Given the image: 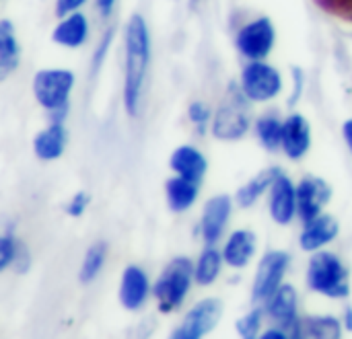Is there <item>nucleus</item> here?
<instances>
[{
	"label": "nucleus",
	"instance_id": "obj_7",
	"mask_svg": "<svg viewBox=\"0 0 352 339\" xmlns=\"http://www.w3.org/2000/svg\"><path fill=\"white\" fill-rule=\"evenodd\" d=\"M289 266H291V255L287 251L272 249L264 253L252 284V301L256 305H266V301L285 284Z\"/></svg>",
	"mask_w": 352,
	"mask_h": 339
},
{
	"label": "nucleus",
	"instance_id": "obj_11",
	"mask_svg": "<svg viewBox=\"0 0 352 339\" xmlns=\"http://www.w3.org/2000/svg\"><path fill=\"white\" fill-rule=\"evenodd\" d=\"M268 210H270L272 220L276 224H280V226H289L299 216V210H297V185L283 171H278V175L274 177V181L270 185Z\"/></svg>",
	"mask_w": 352,
	"mask_h": 339
},
{
	"label": "nucleus",
	"instance_id": "obj_9",
	"mask_svg": "<svg viewBox=\"0 0 352 339\" xmlns=\"http://www.w3.org/2000/svg\"><path fill=\"white\" fill-rule=\"evenodd\" d=\"M276 43V29L268 16L245 23L235 37L239 54L248 60H266Z\"/></svg>",
	"mask_w": 352,
	"mask_h": 339
},
{
	"label": "nucleus",
	"instance_id": "obj_17",
	"mask_svg": "<svg viewBox=\"0 0 352 339\" xmlns=\"http://www.w3.org/2000/svg\"><path fill=\"white\" fill-rule=\"evenodd\" d=\"M258 251V237L250 229H237L229 235V239L223 245V257L225 264L233 270H243L252 264L254 255Z\"/></svg>",
	"mask_w": 352,
	"mask_h": 339
},
{
	"label": "nucleus",
	"instance_id": "obj_3",
	"mask_svg": "<svg viewBox=\"0 0 352 339\" xmlns=\"http://www.w3.org/2000/svg\"><path fill=\"white\" fill-rule=\"evenodd\" d=\"M74 82L76 76L68 68H43L35 72L31 82L33 97L54 121H62L66 117Z\"/></svg>",
	"mask_w": 352,
	"mask_h": 339
},
{
	"label": "nucleus",
	"instance_id": "obj_21",
	"mask_svg": "<svg viewBox=\"0 0 352 339\" xmlns=\"http://www.w3.org/2000/svg\"><path fill=\"white\" fill-rule=\"evenodd\" d=\"M198 196H200V181L173 175L165 183V198H167V206L171 212H177V214L188 212L196 204Z\"/></svg>",
	"mask_w": 352,
	"mask_h": 339
},
{
	"label": "nucleus",
	"instance_id": "obj_25",
	"mask_svg": "<svg viewBox=\"0 0 352 339\" xmlns=\"http://www.w3.org/2000/svg\"><path fill=\"white\" fill-rule=\"evenodd\" d=\"M303 338L314 339H340L344 336V323L332 315H318L301 319Z\"/></svg>",
	"mask_w": 352,
	"mask_h": 339
},
{
	"label": "nucleus",
	"instance_id": "obj_36",
	"mask_svg": "<svg viewBox=\"0 0 352 339\" xmlns=\"http://www.w3.org/2000/svg\"><path fill=\"white\" fill-rule=\"evenodd\" d=\"M97 2V12L103 16V19H107V16H111V12L116 10V2L118 0H95Z\"/></svg>",
	"mask_w": 352,
	"mask_h": 339
},
{
	"label": "nucleus",
	"instance_id": "obj_28",
	"mask_svg": "<svg viewBox=\"0 0 352 339\" xmlns=\"http://www.w3.org/2000/svg\"><path fill=\"white\" fill-rule=\"evenodd\" d=\"M264 317H266V309H264V307H256V309H252L250 313H245V315L235 323V329H237L239 338L254 339L258 338V336H262Z\"/></svg>",
	"mask_w": 352,
	"mask_h": 339
},
{
	"label": "nucleus",
	"instance_id": "obj_18",
	"mask_svg": "<svg viewBox=\"0 0 352 339\" xmlns=\"http://www.w3.org/2000/svg\"><path fill=\"white\" fill-rule=\"evenodd\" d=\"M89 31H91V27H89L85 12L76 10V12H70V14L60 19V23L52 31V41L62 45V47L76 49V47L87 43Z\"/></svg>",
	"mask_w": 352,
	"mask_h": 339
},
{
	"label": "nucleus",
	"instance_id": "obj_31",
	"mask_svg": "<svg viewBox=\"0 0 352 339\" xmlns=\"http://www.w3.org/2000/svg\"><path fill=\"white\" fill-rule=\"evenodd\" d=\"M89 204H91V196H89L87 191H76V194L72 196V200L68 202L66 212H68V216H72V218H80V216L87 212Z\"/></svg>",
	"mask_w": 352,
	"mask_h": 339
},
{
	"label": "nucleus",
	"instance_id": "obj_5",
	"mask_svg": "<svg viewBox=\"0 0 352 339\" xmlns=\"http://www.w3.org/2000/svg\"><path fill=\"white\" fill-rule=\"evenodd\" d=\"M248 101L250 99L239 89V91L231 93L229 99H225L217 107L212 121H210V132L217 140L237 142L250 132L252 121H250V113H248Z\"/></svg>",
	"mask_w": 352,
	"mask_h": 339
},
{
	"label": "nucleus",
	"instance_id": "obj_6",
	"mask_svg": "<svg viewBox=\"0 0 352 339\" xmlns=\"http://www.w3.org/2000/svg\"><path fill=\"white\" fill-rule=\"evenodd\" d=\"M239 89L254 103H266L283 93L280 72L266 60H250L241 70Z\"/></svg>",
	"mask_w": 352,
	"mask_h": 339
},
{
	"label": "nucleus",
	"instance_id": "obj_12",
	"mask_svg": "<svg viewBox=\"0 0 352 339\" xmlns=\"http://www.w3.org/2000/svg\"><path fill=\"white\" fill-rule=\"evenodd\" d=\"M332 200V187L326 179L307 175L297 183V210L303 222L320 216Z\"/></svg>",
	"mask_w": 352,
	"mask_h": 339
},
{
	"label": "nucleus",
	"instance_id": "obj_22",
	"mask_svg": "<svg viewBox=\"0 0 352 339\" xmlns=\"http://www.w3.org/2000/svg\"><path fill=\"white\" fill-rule=\"evenodd\" d=\"M21 64V43L14 25L4 19L0 23V80H6Z\"/></svg>",
	"mask_w": 352,
	"mask_h": 339
},
{
	"label": "nucleus",
	"instance_id": "obj_29",
	"mask_svg": "<svg viewBox=\"0 0 352 339\" xmlns=\"http://www.w3.org/2000/svg\"><path fill=\"white\" fill-rule=\"evenodd\" d=\"M19 249H21L19 241L10 233H4L0 239V272H6L14 264Z\"/></svg>",
	"mask_w": 352,
	"mask_h": 339
},
{
	"label": "nucleus",
	"instance_id": "obj_10",
	"mask_svg": "<svg viewBox=\"0 0 352 339\" xmlns=\"http://www.w3.org/2000/svg\"><path fill=\"white\" fill-rule=\"evenodd\" d=\"M266 317L278 327H283L289 338H303L301 317H299V294L293 284H283L264 305Z\"/></svg>",
	"mask_w": 352,
	"mask_h": 339
},
{
	"label": "nucleus",
	"instance_id": "obj_2",
	"mask_svg": "<svg viewBox=\"0 0 352 339\" xmlns=\"http://www.w3.org/2000/svg\"><path fill=\"white\" fill-rule=\"evenodd\" d=\"M307 286L316 294L326 299H349L351 294V270L332 251H316L307 264Z\"/></svg>",
	"mask_w": 352,
	"mask_h": 339
},
{
	"label": "nucleus",
	"instance_id": "obj_24",
	"mask_svg": "<svg viewBox=\"0 0 352 339\" xmlns=\"http://www.w3.org/2000/svg\"><path fill=\"white\" fill-rule=\"evenodd\" d=\"M223 266H227L225 257H223V249L219 251L214 245H206L204 251L200 253L198 261H196V270H194L196 284L204 286V288L212 286L219 280V276L223 272Z\"/></svg>",
	"mask_w": 352,
	"mask_h": 339
},
{
	"label": "nucleus",
	"instance_id": "obj_39",
	"mask_svg": "<svg viewBox=\"0 0 352 339\" xmlns=\"http://www.w3.org/2000/svg\"><path fill=\"white\" fill-rule=\"evenodd\" d=\"M344 327H346V331H352V309H346V313H344Z\"/></svg>",
	"mask_w": 352,
	"mask_h": 339
},
{
	"label": "nucleus",
	"instance_id": "obj_13",
	"mask_svg": "<svg viewBox=\"0 0 352 339\" xmlns=\"http://www.w3.org/2000/svg\"><path fill=\"white\" fill-rule=\"evenodd\" d=\"M231 212H233V200L227 194L214 196L204 204L198 229H200L202 241L206 245H217L223 239L225 229L231 218Z\"/></svg>",
	"mask_w": 352,
	"mask_h": 339
},
{
	"label": "nucleus",
	"instance_id": "obj_4",
	"mask_svg": "<svg viewBox=\"0 0 352 339\" xmlns=\"http://www.w3.org/2000/svg\"><path fill=\"white\" fill-rule=\"evenodd\" d=\"M194 270L196 264H192L190 257H173L163 268L157 282L153 284V296L161 313H173L184 305L196 282Z\"/></svg>",
	"mask_w": 352,
	"mask_h": 339
},
{
	"label": "nucleus",
	"instance_id": "obj_8",
	"mask_svg": "<svg viewBox=\"0 0 352 339\" xmlns=\"http://www.w3.org/2000/svg\"><path fill=\"white\" fill-rule=\"evenodd\" d=\"M223 319V303L221 299H204L196 303L182 319V323L173 329V339H202L212 329L219 327Z\"/></svg>",
	"mask_w": 352,
	"mask_h": 339
},
{
	"label": "nucleus",
	"instance_id": "obj_30",
	"mask_svg": "<svg viewBox=\"0 0 352 339\" xmlns=\"http://www.w3.org/2000/svg\"><path fill=\"white\" fill-rule=\"evenodd\" d=\"M188 117L198 128V132H204L206 126H210V121H212V111L204 101H194L188 107Z\"/></svg>",
	"mask_w": 352,
	"mask_h": 339
},
{
	"label": "nucleus",
	"instance_id": "obj_23",
	"mask_svg": "<svg viewBox=\"0 0 352 339\" xmlns=\"http://www.w3.org/2000/svg\"><path fill=\"white\" fill-rule=\"evenodd\" d=\"M280 169L276 167H270V169H264L260 171L256 177H252L248 183H243L237 194H235V202L241 206V208H252L266 191H270V185L274 181V177L278 175Z\"/></svg>",
	"mask_w": 352,
	"mask_h": 339
},
{
	"label": "nucleus",
	"instance_id": "obj_38",
	"mask_svg": "<svg viewBox=\"0 0 352 339\" xmlns=\"http://www.w3.org/2000/svg\"><path fill=\"white\" fill-rule=\"evenodd\" d=\"M342 136H344V142H346V146H349L352 154V117L342 124Z\"/></svg>",
	"mask_w": 352,
	"mask_h": 339
},
{
	"label": "nucleus",
	"instance_id": "obj_19",
	"mask_svg": "<svg viewBox=\"0 0 352 339\" xmlns=\"http://www.w3.org/2000/svg\"><path fill=\"white\" fill-rule=\"evenodd\" d=\"M169 167L175 175H182L186 179H194V181L202 183V179L206 177V171H208V161L202 154V150H198L196 146L182 144L171 152Z\"/></svg>",
	"mask_w": 352,
	"mask_h": 339
},
{
	"label": "nucleus",
	"instance_id": "obj_27",
	"mask_svg": "<svg viewBox=\"0 0 352 339\" xmlns=\"http://www.w3.org/2000/svg\"><path fill=\"white\" fill-rule=\"evenodd\" d=\"M283 124L285 121L274 115H266L256 121V136L266 150L276 152L278 148H283Z\"/></svg>",
	"mask_w": 352,
	"mask_h": 339
},
{
	"label": "nucleus",
	"instance_id": "obj_16",
	"mask_svg": "<svg viewBox=\"0 0 352 339\" xmlns=\"http://www.w3.org/2000/svg\"><path fill=\"white\" fill-rule=\"evenodd\" d=\"M311 148V126L305 115L293 113L283 124V152L291 161H301Z\"/></svg>",
	"mask_w": 352,
	"mask_h": 339
},
{
	"label": "nucleus",
	"instance_id": "obj_32",
	"mask_svg": "<svg viewBox=\"0 0 352 339\" xmlns=\"http://www.w3.org/2000/svg\"><path fill=\"white\" fill-rule=\"evenodd\" d=\"M111 37H113V29H107L105 35H103V39H101V43H99V47H97V51H95V56H93V70H99V66H101L107 49H109Z\"/></svg>",
	"mask_w": 352,
	"mask_h": 339
},
{
	"label": "nucleus",
	"instance_id": "obj_33",
	"mask_svg": "<svg viewBox=\"0 0 352 339\" xmlns=\"http://www.w3.org/2000/svg\"><path fill=\"white\" fill-rule=\"evenodd\" d=\"M85 4H87V0H56V14L62 19V16H66L70 12L80 10Z\"/></svg>",
	"mask_w": 352,
	"mask_h": 339
},
{
	"label": "nucleus",
	"instance_id": "obj_15",
	"mask_svg": "<svg viewBox=\"0 0 352 339\" xmlns=\"http://www.w3.org/2000/svg\"><path fill=\"white\" fill-rule=\"evenodd\" d=\"M340 233V224L332 214L322 212L320 216L303 222V231L299 235V247L307 253H316L336 241Z\"/></svg>",
	"mask_w": 352,
	"mask_h": 339
},
{
	"label": "nucleus",
	"instance_id": "obj_20",
	"mask_svg": "<svg viewBox=\"0 0 352 339\" xmlns=\"http://www.w3.org/2000/svg\"><path fill=\"white\" fill-rule=\"evenodd\" d=\"M68 144V130L62 121H54L45 126L33 138V152L39 161H58Z\"/></svg>",
	"mask_w": 352,
	"mask_h": 339
},
{
	"label": "nucleus",
	"instance_id": "obj_35",
	"mask_svg": "<svg viewBox=\"0 0 352 339\" xmlns=\"http://www.w3.org/2000/svg\"><path fill=\"white\" fill-rule=\"evenodd\" d=\"M293 76H295V89H293V95L289 97V107H295L299 97H301V89H303V72L301 68H293Z\"/></svg>",
	"mask_w": 352,
	"mask_h": 339
},
{
	"label": "nucleus",
	"instance_id": "obj_1",
	"mask_svg": "<svg viewBox=\"0 0 352 339\" xmlns=\"http://www.w3.org/2000/svg\"><path fill=\"white\" fill-rule=\"evenodd\" d=\"M151 68V31L142 14H132L124 29V107L130 117L140 113Z\"/></svg>",
	"mask_w": 352,
	"mask_h": 339
},
{
	"label": "nucleus",
	"instance_id": "obj_14",
	"mask_svg": "<svg viewBox=\"0 0 352 339\" xmlns=\"http://www.w3.org/2000/svg\"><path fill=\"white\" fill-rule=\"evenodd\" d=\"M153 294V284L140 266H128L120 278V305L126 311H140L148 296Z\"/></svg>",
	"mask_w": 352,
	"mask_h": 339
},
{
	"label": "nucleus",
	"instance_id": "obj_26",
	"mask_svg": "<svg viewBox=\"0 0 352 339\" xmlns=\"http://www.w3.org/2000/svg\"><path fill=\"white\" fill-rule=\"evenodd\" d=\"M107 253H109V245L105 241H95L87 249V253L80 261V270H78L80 284H91L101 274V270L107 261Z\"/></svg>",
	"mask_w": 352,
	"mask_h": 339
},
{
	"label": "nucleus",
	"instance_id": "obj_34",
	"mask_svg": "<svg viewBox=\"0 0 352 339\" xmlns=\"http://www.w3.org/2000/svg\"><path fill=\"white\" fill-rule=\"evenodd\" d=\"M318 2L334 12H352V0H318Z\"/></svg>",
	"mask_w": 352,
	"mask_h": 339
},
{
	"label": "nucleus",
	"instance_id": "obj_37",
	"mask_svg": "<svg viewBox=\"0 0 352 339\" xmlns=\"http://www.w3.org/2000/svg\"><path fill=\"white\" fill-rule=\"evenodd\" d=\"M262 338H264V339H287V338H289V334H287V331H285L283 327L274 325V327L266 329V331L262 334Z\"/></svg>",
	"mask_w": 352,
	"mask_h": 339
}]
</instances>
